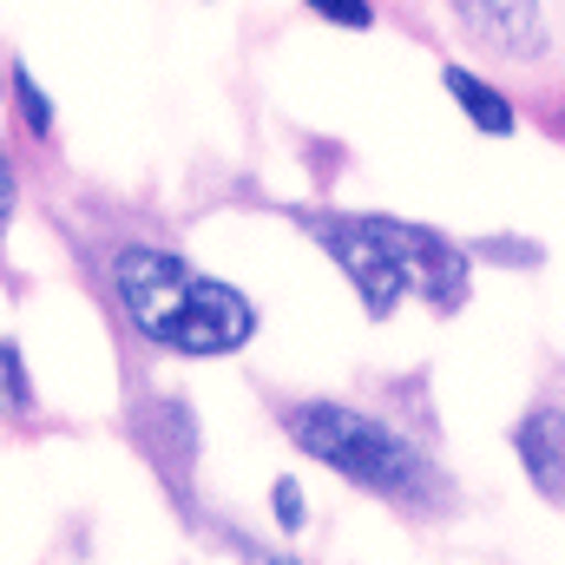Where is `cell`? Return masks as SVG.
I'll list each match as a JSON object with an SVG mask.
<instances>
[{
  "label": "cell",
  "mask_w": 565,
  "mask_h": 565,
  "mask_svg": "<svg viewBox=\"0 0 565 565\" xmlns=\"http://www.w3.org/2000/svg\"><path fill=\"white\" fill-rule=\"evenodd\" d=\"M7 86H13V106H20L26 132H33V139H53V99L33 86V73H26V66H13V79H7Z\"/></svg>",
  "instance_id": "8"
},
{
  "label": "cell",
  "mask_w": 565,
  "mask_h": 565,
  "mask_svg": "<svg viewBox=\"0 0 565 565\" xmlns=\"http://www.w3.org/2000/svg\"><path fill=\"white\" fill-rule=\"evenodd\" d=\"M454 13H460V26L473 40H487L493 53H507L520 66H533L546 53V13H540V0H454Z\"/></svg>",
  "instance_id": "4"
},
{
  "label": "cell",
  "mask_w": 565,
  "mask_h": 565,
  "mask_svg": "<svg viewBox=\"0 0 565 565\" xmlns=\"http://www.w3.org/2000/svg\"><path fill=\"white\" fill-rule=\"evenodd\" d=\"M13 211H20V184H13V164H7V151H0V237H7Z\"/></svg>",
  "instance_id": "11"
},
{
  "label": "cell",
  "mask_w": 565,
  "mask_h": 565,
  "mask_svg": "<svg viewBox=\"0 0 565 565\" xmlns=\"http://www.w3.org/2000/svg\"><path fill=\"white\" fill-rule=\"evenodd\" d=\"M270 520H277V533H302L309 526V500H302V487L289 473L270 487Z\"/></svg>",
  "instance_id": "9"
},
{
  "label": "cell",
  "mask_w": 565,
  "mask_h": 565,
  "mask_svg": "<svg viewBox=\"0 0 565 565\" xmlns=\"http://www.w3.org/2000/svg\"><path fill=\"white\" fill-rule=\"evenodd\" d=\"M282 434H289L296 454H309L316 467H329L355 493L388 500L408 520L454 513V480L440 473V460L415 434H402L395 422H382V415H369L355 402H329V395L289 402L282 408Z\"/></svg>",
  "instance_id": "1"
},
{
  "label": "cell",
  "mask_w": 565,
  "mask_h": 565,
  "mask_svg": "<svg viewBox=\"0 0 565 565\" xmlns=\"http://www.w3.org/2000/svg\"><path fill=\"white\" fill-rule=\"evenodd\" d=\"M309 7H316L322 20H335V26H369V20H375L369 0H309Z\"/></svg>",
  "instance_id": "10"
},
{
  "label": "cell",
  "mask_w": 565,
  "mask_h": 565,
  "mask_svg": "<svg viewBox=\"0 0 565 565\" xmlns=\"http://www.w3.org/2000/svg\"><path fill=\"white\" fill-rule=\"evenodd\" d=\"M250 565H302V559H289V553H257Z\"/></svg>",
  "instance_id": "12"
},
{
  "label": "cell",
  "mask_w": 565,
  "mask_h": 565,
  "mask_svg": "<svg viewBox=\"0 0 565 565\" xmlns=\"http://www.w3.org/2000/svg\"><path fill=\"white\" fill-rule=\"evenodd\" d=\"M513 454H520L526 480H533L546 500H559L565 507V422H559V408H533V415H520V427H513Z\"/></svg>",
  "instance_id": "5"
},
{
  "label": "cell",
  "mask_w": 565,
  "mask_h": 565,
  "mask_svg": "<svg viewBox=\"0 0 565 565\" xmlns=\"http://www.w3.org/2000/svg\"><path fill=\"white\" fill-rule=\"evenodd\" d=\"M559 422H565V408H559Z\"/></svg>",
  "instance_id": "13"
},
{
  "label": "cell",
  "mask_w": 565,
  "mask_h": 565,
  "mask_svg": "<svg viewBox=\"0 0 565 565\" xmlns=\"http://www.w3.org/2000/svg\"><path fill=\"white\" fill-rule=\"evenodd\" d=\"M440 86L454 93V106H460V113H467V119H473L480 132H493V139H507V132L520 126V119H513V99H507V93H493L487 79H473L467 66H447V73H440Z\"/></svg>",
  "instance_id": "6"
},
{
  "label": "cell",
  "mask_w": 565,
  "mask_h": 565,
  "mask_svg": "<svg viewBox=\"0 0 565 565\" xmlns=\"http://www.w3.org/2000/svg\"><path fill=\"white\" fill-rule=\"evenodd\" d=\"M296 224L335 257V270L362 296V309L375 322H388L408 296H422L427 309L454 316L467 302V250L427 224L408 217H349V211H296Z\"/></svg>",
  "instance_id": "2"
},
{
  "label": "cell",
  "mask_w": 565,
  "mask_h": 565,
  "mask_svg": "<svg viewBox=\"0 0 565 565\" xmlns=\"http://www.w3.org/2000/svg\"><path fill=\"white\" fill-rule=\"evenodd\" d=\"M40 395H33V375H26V355L13 335H0V422H33Z\"/></svg>",
  "instance_id": "7"
},
{
  "label": "cell",
  "mask_w": 565,
  "mask_h": 565,
  "mask_svg": "<svg viewBox=\"0 0 565 565\" xmlns=\"http://www.w3.org/2000/svg\"><path fill=\"white\" fill-rule=\"evenodd\" d=\"M113 296L126 322L164 355H237L257 335V309L244 289L204 277L191 257L158 244H126L113 257Z\"/></svg>",
  "instance_id": "3"
}]
</instances>
